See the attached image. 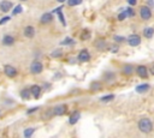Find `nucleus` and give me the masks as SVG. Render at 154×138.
<instances>
[{
    "instance_id": "obj_37",
    "label": "nucleus",
    "mask_w": 154,
    "mask_h": 138,
    "mask_svg": "<svg viewBox=\"0 0 154 138\" xmlns=\"http://www.w3.org/2000/svg\"><path fill=\"white\" fill-rule=\"evenodd\" d=\"M88 37H89V34H88L87 31H85V34H84V35H82V36H81V38H82V40H85V38H88Z\"/></svg>"
},
{
    "instance_id": "obj_9",
    "label": "nucleus",
    "mask_w": 154,
    "mask_h": 138,
    "mask_svg": "<svg viewBox=\"0 0 154 138\" xmlns=\"http://www.w3.org/2000/svg\"><path fill=\"white\" fill-rule=\"evenodd\" d=\"M66 113V106L65 104H58L53 108V114L54 115H63Z\"/></svg>"
},
{
    "instance_id": "obj_25",
    "label": "nucleus",
    "mask_w": 154,
    "mask_h": 138,
    "mask_svg": "<svg viewBox=\"0 0 154 138\" xmlns=\"http://www.w3.org/2000/svg\"><path fill=\"white\" fill-rule=\"evenodd\" d=\"M22 11H23V7H22L20 5H17V6H14L13 10H12V14H13V16H17V14L22 13Z\"/></svg>"
},
{
    "instance_id": "obj_32",
    "label": "nucleus",
    "mask_w": 154,
    "mask_h": 138,
    "mask_svg": "<svg viewBox=\"0 0 154 138\" xmlns=\"http://www.w3.org/2000/svg\"><path fill=\"white\" fill-rule=\"evenodd\" d=\"M125 38L124 37H122V36H114V41L117 42V43H120V42H123Z\"/></svg>"
},
{
    "instance_id": "obj_38",
    "label": "nucleus",
    "mask_w": 154,
    "mask_h": 138,
    "mask_svg": "<svg viewBox=\"0 0 154 138\" xmlns=\"http://www.w3.org/2000/svg\"><path fill=\"white\" fill-rule=\"evenodd\" d=\"M149 71H150V73H152V74H154V65L150 67V70H149Z\"/></svg>"
},
{
    "instance_id": "obj_8",
    "label": "nucleus",
    "mask_w": 154,
    "mask_h": 138,
    "mask_svg": "<svg viewBox=\"0 0 154 138\" xmlns=\"http://www.w3.org/2000/svg\"><path fill=\"white\" fill-rule=\"evenodd\" d=\"M23 34H24L25 37H28V38H32V37L35 36V29H34V26H31V25L25 26L24 30H23Z\"/></svg>"
},
{
    "instance_id": "obj_28",
    "label": "nucleus",
    "mask_w": 154,
    "mask_h": 138,
    "mask_svg": "<svg viewBox=\"0 0 154 138\" xmlns=\"http://www.w3.org/2000/svg\"><path fill=\"white\" fill-rule=\"evenodd\" d=\"M67 4H69L70 6H77V5L82 4V0H69Z\"/></svg>"
},
{
    "instance_id": "obj_18",
    "label": "nucleus",
    "mask_w": 154,
    "mask_h": 138,
    "mask_svg": "<svg viewBox=\"0 0 154 138\" xmlns=\"http://www.w3.org/2000/svg\"><path fill=\"white\" fill-rule=\"evenodd\" d=\"M143 35H144L146 38H152V37L154 36V29L150 28V26L144 28V30H143Z\"/></svg>"
},
{
    "instance_id": "obj_10",
    "label": "nucleus",
    "mask_w": 154,
    "mask_h": 138,
    "mask_svg": "<svg viewBox=\"0 0 154 138\" xmlns=\"http://www.w3.org/2000/svg\"><path fill=\"white\" fill-rule=\"evenodd\" d=\"M136 72H137V74H138L141 78H147V77H148V68H147L146 66H143V65L138 66V67L136 68Z\"/></svg>"
},
{
    "instance_id": "obj_26",
    "label": "nucleus",
    "mask_w": 154,
    "mask_h": 138,
    "mask_svg": "<svg viewBox=\"0 0 154 138\" xmlns=\"http://www.w3.org/2000/svg\"><path fill=\"white\" fill-rule=\"evenodd\" d=\"M113 98H114V95H113V94H109V95L102 96V97L100 98V101H101V102H109V101H112Z\"/></svg>"
},
{
    "instance_id": "obj_21",
    "label": "nucleus",
    "mask_w": 154,
    "mask_h": 138,
    "mask_svg": "<svg viewBox=\"0 0 154 138\" xmlns=\"http://www.w3.org/2000/svg\"><path fill=\"white\" fill-rule=\"evenodd\" d=\"M114 78H116V74H114L113 72H106L105 76H103V79H105L106 82H113Z\"/></svg>"
},
{
    "instance_id": "obj_22",
    "label": "nucleus",
    "mask_w": 154,
    "mask_h": 138,
    "mask_svg": "<svg viewBox=\"0 0 154 138\" xmlns=\"http://www.w3.org/2000/svg\"><path fill=\"white\" fill-rule=\"evenodd\" d=\"M90 89H91L93 91H99V90L102 89V85H101L100 82H93V83L90 84Z\"/></svg>"
},
{
    "instance_id": "obj_30",
    "label": "nucleus",
    "mask_w": 154,
    "mask_h": 138,
    "mask_svg": "<svg viewBox=\"0 0 154 138\" xmlns=\"http://www.w3.org/2000/svg\"><path fill=\"white\" fill-rule=\"evenodd\" d=\"M118 49H119V47H118L117 44H112V46L109 47V52H111V53H117Z\"/></svg>"
},
{
    "instance_id": "obj_2",
    "label": "nucleus",
    "mask_w": 154,
    "mask_h": 138,
    "mask_svg": "<svg viewBox=\"0 0 154 138\" xmlns=\"http://www.w3.org/2000/svg\"><path fill=\"white\" fill-rule=\"evenodd\" d=\"M140 16H141V18L144 19V20L150 19V17H152L150 7H149V6H142V7L140 8Z\"/></svg>"
},
{
    "instance_id": "obj_3",
    "label": "nucleus",
    "mask_w": 154,
    "mask_h": 138,
    "mask_svg": "<svg viewBox=\"0 0 154 138\" xmlns=\"http://www.w3.org/2000/svg\"><path fill=\"white\" fill-rule=\"evenodd\" d=\"M42 70H43V66H42V64L40 61H32L31 62V65H30V72L32 74H38V73L42 72Z\"/></svg>"
},
{
    "instance_id": "obj_12",
    "label": "nucleus",
    "mask_w": 154,
    "mask_h": 138,
    "mask_svg": "<svg viewBox=\"0 0 154 138\" xmlns=\"http://www.w3.org/2000/svg\"><path fill=\"white\" fill-rule=\"evenodd\" d=\"M30 91H31V95L35 97V98H38L40 95H41V91H42V88L38 86V85H32L30 88Z\"/></svg>"
},
{
    "instance_id": "obj_4",
    "label": "nucleus",
    "mask_w": 154,
    "mask_h": 138,
    "mask_svg": "<svg viewBox=\"0 0 154 138\" xmlns=\"http://www.w3.org/2000/svg\"><path fill=\"white\" fill-rule=\"evenodd\" d=\"M128 43L131 47H137L141 43V37L138 35H136V34H132V35H130L128 37Z\"/></svg>"
},
{
    "instance_id": "obj_6",
    "label": "nucleus",
    "mask_w": 154,
    "mask_h": 138,
    "mask_svg": "<svg viewBox=\"0 0 154 138\" xmlns=\"http://www.w3.org/2000/svg\"><path fill=\"white\" fill-rule=\"evenodd\" d=\"M4 72H5V74H6L7 77H10V78H13V77L17 76V70H16V67H13V66H11V65H6V66L4 67Z\"/></svg>"
},
{
    "instance_id": "obj_33",
    "label": "nucleus",
    "mask_w": 154,
    "mask_h": 138,
    "mask_svg": "<svg viewBox=\"0 0 154 138\" xmlns=\"http://www.w3.org/2000/svg\"><path fill=\"white\" fill-rule=\"evenodd\" d=\"M10 20V17H4V18H1L0 19V25H4L6 22H8Z\"/></svg>"
},
{
    "instance_id": "obj_40",
    "label": "nucleus",
    "mask_w": 154,
    "mask_h": 138,
    "mask_svg": "<svg viewBox=\"0 0 154 138\" xmlns=\"http://www.w3.org/2000/svg\"><path fill=\"white\" fill-rule=\"evenodd\" d=\"M22 1H25V0H22Z\"/></svg>"
},
{
    "instance_id": "obj_27",
    "label": "nucleus",
    "mask_w": 154,
    "mask_h": 138,
    "mask_svg": "<svg viewBox=\"0 0 154 138\" xmlns=\"http://www.w3.org/2000/svg\"><path fill=\"white\" fill-rule=\"evenodd\" d=\"M51 55H52L53 58H59V56H61V55H63V52H61L60 49H55Z\"/></svg>"
},
{
    "instance_id": "obj_14",
    "label": "nucleus",
    "mask_w": 154,
    "mask_h": 138,
    "mask_svg": "<svg viewBox=\"0 0 154 138\" xmlns=\"http://www.w3.org/2000/svg\"><path fill=\"white\" fill-rule=\"evenodd\" d=\"M79 119H81V113H79V112H73V113L71 114V116H70L69 122H70L71 125H75Z\"/></svg>"
},
{
    "instance_id": "obj_24",
    "label": "nucleus",
    "mask_w": 154,
    "mask_h": 138,
    "mask_svg": "<svg viewBox=\"0 0 154 138\" xmlns=\"http://www.w3.org/2000/svg\"><path fill=\"white\" fill-rule=\"evenodd\" d=\"M73 43H75V41H73L71 37H66L65 40H63V41L60 42L61 46H70V44H73Z\"/></svg>"
},
{
    "instance_id": "obj_35",
    "label": "nucleus",
    "mask_w": 154,
    "mask_h": 138,
    "mask_svg": "<svg viewBox=\"0 0 154 138\" xmlns=\"http://www.w3.org/2000/svg\"><path fill=\"white\" fill-rule=\"evenodd\" d=\"M128 2H129L130 6H135L137 4V0H128Z\"/></svg>"
},
{
    "instance_id": "obj_39",
    "label": "nucleus",
    "mask_w": 154,
    "mask_h": 138,
    "mask_svg": "<svg viewBox=\"0 0 154 138\" xmlns=\"http://www.w3.org/2000/svg\"><path fill=\"white\" fill-rule=\"evenodd\" d=\"M57 1H58V2H64L65 0H57Z\"/></svg>"
},
{
    "instance_id": "obj_16",
    "label": "nucleus",
    "mask_w": 154,
    "mask_h": 138,
    "mask_svg": "<svg viewBox=\"0 0 154 138\" xmlns=\"http://www.w3.org/2000/svg\"><path fill=\"white\" fill-rule=\"evenodd\" d=\"M95 47H96L97 50H105L106 47H107L106 41H105V40H97V41L95 42Z\"/></svg>"
},
{
    "instance_id": "obj_31",
    "label": "nucleus",
    "mask_w": 154,
    "mask_h": 138,
    "mask_svg": "<svg viewBox=\"0 0 154 138\" xmlns=\"http://www.w3.org/2000/svg\"><path fill=\"white\" fill-rule=\"evenodd\" d=\"M125 11H126V13H128V17H134V16H135V11H134L132 8L129 7V8H126Z\"/></svg>"
},
{
    "instance_id": "obj_29",
    "label": "nucleus",
    "mask_w": 154,
    "mask_h": 138,
    "mask_svg": "<svg viewBox=\"0 0 154 138\" xmlns=\"http://www.w3.org/2000/svg\"><path fill=\"white\" fill-rule=\"evenodd\" d=\"M126 17H128V13H126V11L124 10L123 12H120V13H119V16H118V19H119V20H123V19H125Z\"/></svg>"
},
{
    "instance_id": "obj_34",
    "label": "nucleus",
    "mask_w": 154,
    "mask_h": 138,
    "mask_svg": "<svg viewBox=\"0 0 154 138\" xmlns=\"http://www.w3.org/2000/svg\"><path fill=\"white\" fill-rule=\"evenodd\" d=\"M37 109H38V107H34V108H30V109H29V110L26 112V114H31L32 112H36Z\"/></svg>"
},
{
    "instance_id": "obj_15",
    "label": "nucleus",
    "mask_w": 154,
    "mask_h": 138,
    "mask_svg": "<svg viewBox=\"0 0 154 138\" xmlns=\"http://www.w3.org/2000/svg\"><path fill=\"white\" fill-rule=\"evenodd\" d=\"M148 90H149V84H147V83L140 84V85L136 86V92H138V94H143V92H146Z\"/></svg>"
},
{
    "instance_id": "obj_11",
    "label": "nucleus",
    "mask_w": 154,
    "mask_h": 138,
    "mask_svg": "<svg viewBox=\"0 0 154 138\" xmlns=\"http://www.w3.org/2000/svg\"><path fill=\"white\" fill-rule=\"evenodd\" d=\"M40 20H41V23H43V24H48V23H51V22L53 20V16H52L51 12H46V13H43V14L41 16Z\"/></svg>"
},
{
    "instance_id": "obj_7",
    "label": "nucleus",
    "mask_w": 154,
    "mask_h": 138,
    "mask_svg": "<svg viewBox=\"0 0 154 138\" xmlns=\"http://www.w3.org/2000/svg\"><path fill=\"white\" fill-rule=\"evenodd\" d=\"M12 5H13V4H12L11 1L4 0V1L0 2V11L4 12V13H6V12H8V11L12 8Z\"/></svg>"
},
{
    "instance_id": "obj_20",
    "label": "nucleus",
    "mask_w": 154,
    "mask_h": 138,
    "mask_svg": "<svg viewBox=\"0 0 154 138\" xmlns=\"http://www.w3.org/2000/svg\"><path fill=\"white\" fill-rule=\"evenodd\" d=\"M30 95H31L30 89H23V90L20 91V97H22L23 100H29V98H30Z\"/></svg>"
},
{
    "instance_id": "obj_1",
    "label": "nucleus",
    "mask_w": 154,
    "mask_h": 138,
    "mask_svg": "<svg viewBox=\"0 0 154 138\" xmlns=\"http://www.w3.org/2000/svg\"><path fill=\"white\" fill-rule=\"evenodd\" d=\"M138 128L143 133H149L153 130V124L148 118H143L138 121Z\"/></svg>"
},
{
    "instance_id": "obj_5",
    "label": "nucleus",
    "mask_w": 154,
    "mask_h": 138,
    "mask_svg": "<svg viewBox=\"0 0 154 138\" xmlns=\"http://www.w3.org/2000/svg\"><path fill=\"white\" fill-rule=\"evenodd\" d=\"M77 59H78V61H81V62H87V61L90 60V54H89V52H88L87 49H82V50L79 52Z\"/></svg>"
},
{
    "instance_id": "obj_13",
    "label": "nucleus",
    "mask_w": 154,
    "mask_h": 138,
    "mask_svg": "<svg viewBox=\"0 0 154 138\" xmlns=\"http://www.w3.org/2000/svg\"><path fill=\"white\" fill-rule=\"evenodd\" d=\"M14 43V37L11 35H5L2 37V44L4 46H12Z\"/></svg>"
},
{
    "instance_id": "obj_36",
    "label": "nucleus",
    "mask_w": 154,
    "mask_h": 138,
    "mask_svg": "<svg viewBox=\"0 0 154 138\" xmlns=\"http://www.w3.org/2000/svg\"><path fill=\"white\" fill-rule=\"evenodd\" d=\"M147 5H148L149 7H153V6H154V1H153V0H147Z\"/></svg>"
},
{
    "instance_id": "obj_17",
    "label": "nucleus",
    "mask_w": 154,
    "mask_h": 138,
    "mask_svg": "<svg viewBox=\"0 0 154 138\" xmlns=\"http://www.w3.org/2000/svg\"><path fill=\"white\" fill-rule=\"evenodd\" d=\"M63 6H60V7H58V8H55L53 12H57V14H58V17H59V19H60V23L63 24V25H66V23H65V18H64V16H63Z\"/></svg>"
},
{
    "instance_id": "obj_19",
    "label": "nucleus",
    "mask_w": 154,
    "mask_h": 138,
    "mask_svg": "<svg viewBox=\"0 0 154 138\" xmlns=\"http://www.w3.org/2000/svg\"><path fill=\"white\" fill-rule=\"evenodd\" d=\"M123 73L125 74V76H131L132 73H134V67L131 66V65H124V67H123Z\"/></svg>"
},
{
    "instance_id": "obj_23",
    "label": "nucleus",
    "mask_w": 154,
    "mask_h": 138,
    "mask_svg": "<svg viewBox=\"0 0 154 138\" xmlns=\"http://www.w3.org/2000/svg\"><path fill=\"white\" fill-rule=\"evenodd\" d=\"M34 132H35V128H34V127H28V128H25V130H24L23 134H24V137L29 138V137H31V134H32Z\"/></svg>"
}]
</instances>
